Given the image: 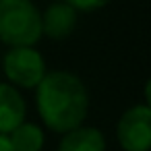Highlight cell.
I'll return each mask as SVG.
<instances>
[{
	"label": "cell",
	"instance_id": "1",
	"mask_svg": "<svg viewBox=\"0 0 151 151\" xmlns=\"http://www.w3.org/2000/svg\"><path fill=\"white\" fill-rule=\"evenodd\" d=\"M35 101L42 120L52 130L64 134L79 128L89 110L85 83L68 70L48 73L37 85Z\"/></svg>",
	"mask_w": 151,
	"mask_h": 151
},
{
	"label": "cell",
	"instance_id": "2",
	"mask_svg": "<svg viewBox=\"0 0 151 151\" xmlns=\"http://www.w3.org/2000/svg\"><path fill=\"white\" fill-rule=\"evenodd\" d=\"M42 35V13L33 2L0 0V42L11 48H33Z\"/></svg>",
	"mask_w": 151,
	"mask_h": 151
},
{
	"label": "cell",
	"instance_id": "3",
	"mask_svg": "<svg viewBox=\"0 0 151 151\" xmlns=\"http://www.w3.org/2000/svg\"><path fill=\"white\" fill-rule=\"evenodd\" d=\"M2 68L11 83L27 89L37 87L48 75L44 56L33 48H11L2 58Z\"/></svg>",
	"mask_w": 151,
	"mask_h": 151
},
{
	"label": "cell",
	"instance_id": "4",
	"mask_svg": "<svg viewBox=\"0 0 151 151\" xmlns=\"http://www.w3.org/2000/svg\"><path fill=\"white\" fill-rule=\"evenodd\" d=\"M118 143L124 151H149L151 149V108H128L116 126Z\"/></svg>",
	"mask_w": 151,
	"mask_h": 151
},
{
	"label": "cell",
	"instance_id": "5",
	"mask_svg": "<svg viewBox=\"0 0 151 151\" xmlns=\"http://www.w3.org/2000/svg\"><path fill=\"white\" fill-rule=\"evenodd\" d=\"M25 122V101L17 87L0 83V134L9 137Z\"/></svg>",
	"mask_w": 151,
	"mask_h": 151
},
{
	"label": "cell",
	"instance_id": "6",
	"mask_svg": "<svg viewBox=\"0 0 151 151\" xmlns=\"http://www.w3.org/2000/svg\"><path fill=\"white\" fill-rule=\"evenodd\" d=\"M77 25V11L68 2H54L42 15V33L52 40H64Z\"/></svg>",
	"mask_w": 151,
	"mask_h": 151
},
{
	"label": "cell",
	"instance_id": "7",
	"mask_svg": "<svg viewBox=\"0 0 151 151\" xmlns=\"http://www.w3.org/2000/svg\"><path fill=\"white\" fill-rule=\"evenodd\" d=\"M58 151H106V139L95 126H79L62 137Z\"/></svg>",
	"mask_w": 151,
	"mask_h": 151
},
{
	"label": "cell",
	"instance_id": "8",
	"mask_svg": "<svg viewBox=\"0 0 151 151\" xmlns=\"http://www.w3.org/2000/svg\"><path fill=\"white\" fill-rule=\"evenodd\" d=\"M9 141L13 145V151H42L44 147V130L37 124L23 122L17 130L9 134Z\"/></svg>",
	"mask_w": 151,
	"mask_h": 151
},
{
	"label": "cell",
	"instance_id": "9",
	"mask_svg": "<svg viewBox=\"0 0 151 151\" xmlns=\"http://www.w3.org/2000/svg\"><path fill=\"white\" fill-rule=\"evenodd\" d=\"M68 4H70L75 11H95V9L106 6V2H101V0H97V2H81V0H68Z\"/></svg>",
	"mask_w": 151,
	"mask_h": 151
},
{
	"label": "cell",
	"instance_id": "10",
	"mask_svg": "<svg viewBox=\"0 0 151 151\" xmlns=\"http://www.w3.org/2000/svg\"><path fill=\"white\" fill-rule=\"evenodd\" d=\"M0 151H13L11 141H9V137H4V134H0Z\"/></svg>",
	"mask_w": 151,
	"mask_h": 151
},
{
	"label": "cell",
	"instance_id": "11",
	"mask_svg": "<svg viewBox=\"0 0 151 151\" xmlns=\"http://www.w3.org/2000/svg\"><path fill=\"white\" fill-rule=\"evenodd\" d=\"M145 99H147V108H151V77H149V81L145 83Z\"/></svg>",
	"mask_w": 151,
	"mask_h": 151
}]
</instances>
